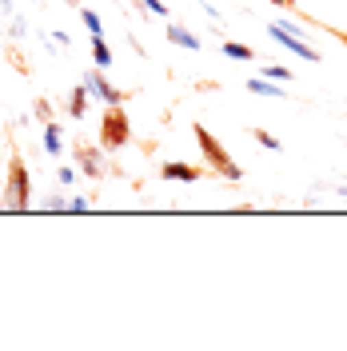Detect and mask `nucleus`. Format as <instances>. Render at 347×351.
I'll return each instance as SVG.
<instances>
[{
	"label": "nucleus",
	"instance_id": "1",
	"mask_svg": "<svg viewBox=\"0 0 347 351\" xmlns=\"http://www.w3.org/2000/svg\"><path fill=\"white\" fill-rule=\"evenodd\" d=\"M192 132H195V144H200V152L208 156V164H212V168H216V172L224 176V180H243V168H239L236 160L228 156V148L219 144L212 132L204 128V124H195Z\"/></svg>",
	"mask_w": 347,
	"mask_h": 351
},
{
	"label": "nucleus",
	"instance_id": "2",
	"mask_svg": "<svg viewBox=\"0 0 347 351\" xmlns=\"http://www.w3.org/2000/svg\"><path fill=\"white\" fill-rule=\"evenodd\" d=\"M28 196H32L28 164H24L21 156H12V164H8V184H4V208H8V212H28Z\"/></svg>",
	"mask_w": 347,
	"mask_h": 351
},
{
	"label": "nucleus",
	"instance_id": "3",
	"mask_svg": "<svg viewBox=\"0 0 347 351\" xmlns=\"http://www.w3.org/2000/svg\"><path fill=\"white\" fill-rule=\"evenodd\" d=\"M132 140V124H128V116H124V108L116 104V108L104 112V120H100V144L104 148H124Z\"/></svg>",
	"mask_w": 347,
	"mask_h": 351
},
{
	"label": "nucleus",
	"instance_id": "4",
	"mask_svg": "<svg viewBox=\"0 0 347 351\" xmlns=\"http://www.w3.org/2000/svg\"><path fill=\"white\" fill-rule=\"evenodd\" d=\"M80 84L88 88V96H100V100H104L108 108H116V104L124 100V92H120V88H112L108 80H104V72H100V68H92V72H84V80H80Z\"/></svg>",
	"mask_w": 347,
	"mask_h": 351
},
{
	"label": "nucleus",
	"instance_id": "5",
	"mask_svg": "<svg viewBox=\"0 0 347 351\" xmlns=\"http://www.w3.org/2000/svg\"><path fill=\"white\" fill-rule=\"evenodd\" d=\"M267 36H272L276 44H283L287 52H296V56H304V60H320V56H315V48H311V44H304L300 36H296V32H287L283 24H272V28H267Z\"/></svg>",
	"mask_w": 347,
	"mask_h": 351
},
{
	"label": "nucleus",
	"instance_id": "6",
	"mask_svg": "<svg viewBox=\"0 0 347 351\" xmlns=\"http://www.w3.org/2000/svg\"><path fill=\"white\" fill-rule=\"evenodd\" d=\"M76 164H80V172H84L88 180H100V176L108 172V160L100 152H92V148H80V152H76Z\"/></svg>",
	"mask_w": 347,
	"mask_h": 351
},
{
	"label": "nucleus",
	"instance_id": "7",
	"mask_svg": "<svg viewBox=\"0 0 347 351\" xmlns=\"http://www.w3.org/2000/svg\"><path fill=\"white\" fill-rule=\"evenodd\" d=\"M160 176L164 180H180V184H195L200 180V168H192V164H164Z\"/></svg>",
	"mask_w": 347,
	"mask_h": 351
},
{
	"label": "nucleus",
	"instance_id": "8",
	"mask_svg": "<svg viewBox=\"0 0 347 351\" xmlns=\"http://www.w3.org/2000/svg\"><path fill=\"white\" fill-rule=\"evenodd\" d=\"M168 40L180 44V48H188V52H195V48H200V36H192L184 24H172V28H168Z\"/></svg>",
	"mask_w": 347,
	"mask_h": 351
},
{
	"label": "nucleus",
	"instance_id": "9",
	"mask_svg": "<svg viewBox=\"0 0 347 351\" xmlns=\"http://www.w3.org/2000/svg\"><path fill=\"white\" fill-rule=\"evenodd\" d=\"M84 112H88V88L76 84V88H72V96H68V116H76V120H80Z\"/></svg>",
	"mask_w": 347,
	"mask_h": 351
},
{
	"label": "nucleus",
	"instance_id": "10",
	"mask_svg": "<svg viewBox=\"0 0 347 351\" xmlns=\"http://www.w3.org/2000/svg\"><path fill=\"white\" fill-rule=\"evenodd\" d=\"M60 148H64V140H60V128L48 120V124H44V152H48V156H60Z\"/></svg>",
	"mask_w": 347,
	"mask_h": 351
},
{
	"label": "nucleus",
	"instance_id": "11",
	"mask_svg": "<svg viewBox=\"0 0 347 351\" xmlns=\"http://www.w3.org/2000/svg\"><path fill=\"white\" fill-rule=\"evenodd\" d=\"M248 92H256V96H283V88L272 84V80H263V76H252L248 80Z\"/></svg>",
	"mask_w": 347,
	"mask_h": 351
},
{
	"label": "nucleus",
	"instance_id": "12",
	"mask_svg": "<svg viewBox=\"0 0 347 351\" xmlns=\"http://www.w3.org/2000/svg\"><path fill=\"white\" fill-rule=\"evenodd\" d=\"M92 60H96V68H108L112 64V48L104 44V36H96V40H92Z\"/></svg>",
	"mask_w": 347,
	"mask_h": 351
},
{
	"label": "nucleus",
	"instance_id": "13",
	"mask_svg": "<svg viewBox=\"0 0 347 351\" xmlns=\"http://www.w3.org/2000/svg\"><path fill=\"white\" fill-rule=\"evenodd\" d=\"M80 21H84V28L92 32V40H96V36H104V24H100V16H96L92 8H80Z\"/></svg>",
	"mask_w": 347,
	"mask_h": 351
},
{
	"label": "nucleus",
	"instance_id": "14",
	"mask_svg": "<svg viewBox=\"0 0 347 351\" xmlns=\"http://www.w3.org/2000/svg\"><path fill=\"white\" fill-rule=\"evenodd\" d=\"M224 56H232V60H252V48L248 44H224Z\"/></svg>",
	"mask_w": 347,
	"mask_h": 351
},
{
	"label": "nucleus",
	"instance_id": "15",
	"mask_svg": "<svg viewBox=\"0 0 347 351\" xmlns=\"http://www.w3.org/2000/svg\"><path fill=\"white\" fill-rule=\"evenodd\" d=\"M252 136H256V140H260V144H263V148H267V152H276V148H280V140H276V136H272V132L256 128V132H252Z\"/></svg>",
	"mask_w": 347,
	"mask_h": 351
},
{
	"label": "nucleus",
	"instance_id": "16",
	"mask_svg": "<svg viewBox=\"0 0 347 351\" xmlns=\"http://www.w3.org/2000/svg\"><path fill=\"white\" fill-rule=\"evenodd\" d=\"M144 4V12H152V16H168V4L164 0H140Z\"/></svg>",
	"mask_w": 347,
	"mask_h": 351
},
{
	"label": "nucleus",
	"instance_id": "17",
	"mask_svg": "<svg viewBox=\"0 0 347 351\" xmlns=\"http://www.w3.org/2000/svg\"><path fill=\"white\" fill-rule=\"evenodd\" d=\"M263 72H267V80H291V68H280V64L263 68Z\"/></svg>",
	"mask_w": 347,
	"mask_h": 351
},
{
	"label": "nucleus",
	"instance_id": "18",
	"mask_svg": "<svg viewBox=\"0 0 347 351\" xmlns=\"http://www.w3.org/2000/svg\"><path fill=\"white\" fill-rule=\"evenodd\" d=\"M36 116H40V120H52V104H48V100H36Z\"/></svg>",
	"mask_w": 347,
	"mask_h": 351
},
{
	"label": "nucleus",
	"instance_id": "19",
	"mask_svg": "<svg viewBox=\"0 0 347 351\" xmlns=\"http://www.w3.org/2000/svg\"><path fill=\"white\" fill-rule=\"evenodd\" d=\"M88 208H92V204H88L84 196H76V199H72V204H68V212H88Z\"/></svg>",
	"mask_w": 347,
	"mask_h": 351
},
{
	"label": "nucleus",
	"instance_id": "20",
	"mask_svg": "<svg viewBox=\"0 0 347 351\" xmlns=\"http://www.w3.org/2000/svg\"><path fill=\"white\" fill-rule=\"evenodd\" d=\"M272 4H287V0H272Z\"/></svg>",
	"mask_w": 347,
	"mask_h": 351
},
{
	"label": "nucleus",
	"instance_id": "21",
	"mask_svg": "<svg viewBox=\"0 0 347 351\" xmlns=\"http://www.w3.org/2000/svg\"><path fill=\"white\" fill-rule=\"evenodd\" d=\"M68 4H76V0H68Z\"/></svg>",
	"mask_w": 347,
	"mask_h": 351
},
{
	"label": "nucleus",
	"instance_id": "22",
	"mask_svg": "<svg viewBox=\"0 0 347 351\" xmlns=\"http://www.w3.org/2000/svg\"><path fill=\"white\" fill-rule=\"evenodd\" d=\"M0 36H4V28H0Z\"/></svg>",
	"mask_w": 347,
	"mask_h": 351
}]
</instances>
